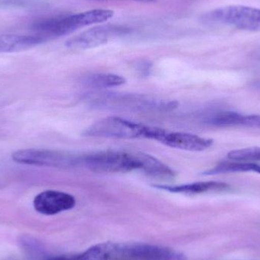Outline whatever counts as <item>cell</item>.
<instances>
[{
  "label": "cell",
  "instance_id": "cell-1",
  "mask_svg": "<svg viewBox=\"0 0 260 260\" xmlns=\"http://www.w3.org/2000/svg\"><path fill=\"white\" fill-rule=\"evenodd\" d=\"M80 164L94 173L114 174L139 170L136 152L108 150L80 156Z\"/></svg>",
  "mask_w": 260,
  "mask_h": 260
},
{
  "label": "cell",
  "instance_id": "cell-2",
  "mask_svg": "<svg viewBox=\"0 0 260 260\" xmlns=\"http://www.w3.org/2000/svg\"><path fill=\"white\" fill-rule=\"evenodd\" d=\"M202 21L208 24L232 25L246 30H260V9L245 6L218 8L204 14Z\"/></svg>",
  "mask_w": 260,
  "mask_h": 260
},
{
  "label": "cell",
  "instance_id": "cell-3",
  "mask_svg": "<svg viewBox=\"0 0 260 260\" xmlns=\"http://www.w3.org/2000/svg\"><path fill=\"white\" fill-rule=\"evenodd\" d=\"M150 126L117 117H107L84 130L88 137L111 139H148Z\"/></svg>",
  "mask_w": 260,
  "mask_h": 260
},
{
  "label": "cell",
  "instance_id": "cell-4",
  "mask_svg": "<svg viewBox=\"0 0 260 260\" xmlns=\"http://www.w3.org/2000/svg\"><path fill=\"white\" fill-rule=\"evenodd\" d=\"M16 163L50 168H68L80 164V156L67 151L57 150L27 149L18 150L12 154Z\"/></svg>",
  "mask_w": 260,
  "mask_h": 260
},
{
  "label": "cell",
  "instance_id": "cell-5",
  "mask_svg": "<svg viewBox=\"0 0 260 260\" xmlns=\"http://www.w3.org/2000/svg\"><path fill=\"white\" fill-rule=\"evenodd\" d=\"M149 139L157 141L167 146L189 151H203L213 145V140L191 133L171 132L151 126Z\"/></svg>",
  "mask_w": 260,
  "mask_h": 260
},
{
  "label": "cell",
  "instance_id": "cell-6",
  "mask_svg": "<svg viewBox=\"0 0 260 260\" xmlns=\"http://www.w3.org/2000/svg\"><path fill=\"white\" fill-rule=\"evenodd\" d=\"M120 259L132 260H186L180 252L149 244H120Z\"/></svg>",
  "mask_w": 260,
  "mask_h": 260
},
{
  "label": "cell",
  "instance_id": "cell-7",
  "mask_svg": "<svg viewBox=\"0 0 260 260\" xmlns=\"http://www.w3.org/2000/svg\"><path fill=\"white\" fill-rule=\"evenodd\" d=\"M126 33H127V29L120 26H99L71 38L66 45L69 48L76 50L94 48L105 44L112 37Z\"/></svg>",
  "mask_w": 260,
  "mask_h": 260
},
{
  "label": "cell",
  "instance_id": "cell-8",
  "mask_svg": "<svg viewBox=\"0 0 260 260\" xmlns=\"http://www.w3.org/2000/svg\"><path fill=\"white\" fill-rule=\"evenodd\" d=\"M33 205L38 213L54 215L73 209L76 200L73 195L67 192L45 190L35 197Z\"/></svg>",
  "mask_w": 260,
  "mask_h": 260
},
{
  "label": "cell",
  "instance_id": "cell-9",
  "mask_svg": "<svg viewBox=\"0 0 260 260\" xmlns=\"http://www.w3.org/2000/svg\"><path fill=\"white\" fill-rule=\"evenodd\" d=\"M205 123L217 127H249L260 129V115H244L235 111H223L207 117Z\"/></svg>",
  "mask_w": 260,
  "mask_h": 260
},
{
  "label": "cell",
  "instance_id": "cell-10",
  "mask_svg": "<svg viewBox=\"0 0 260 260\" xmlns=\"http://www.w3.org/2000/svg\"><path fill=\"white\" fill-rule=\"evenodd\" d=\"M154 187L174 193L197 195V194L219 192L229 190L230 185L219 181H200L188 184L168 186V185H154Z\"/></svg>",
  "mask_w": 260,
  "mask_h": 260
},
{
  "label": "cell",
  "instance_id": "cell-11",
  "mask_svg": "<svg viewBox=\"0 0 260 260\" xmlns=\"http://www.w3.org/2000/svg\"><path fill=\"white\" fill-rule=\"evenodd\" d=\"M139 163V171L151 177L164 180H171L175 177V172L168 165L151 154L136 151Z\"/></svg>",
  "mask_w": 260,
  "mask_h": 260
},
{
  "label": "cell",
  "instance_id": "cell-12",
  "mask_svg": "<svg viewBox=\"0 0 260 260\" xmlns=\"http://www.w3.org/2000/svg\"><path fill=\"white\" fill-rule=\"evenodd\" d=\"M120 244L102 243L92 246L79 255L67 256V260H115L120 259Z\"/></svg>",
  "mask_w": 260,
  "mask_h": 260
},
{
  "label": "cell",
  "instance_id": "cell-13",
  "mask_svg": "<svg viewBox=\"0 0 260 260\" xmlns=\"http://www.w3.org/2000/svg\"><path fill=\"white\" fill-rule=\"evenodd\" d=\"M44 42L37 35H0V53L22 51Z\"/></svg>",
  "mask_w": 260,
  "mask_h": 260
},
{
  "label": "cell",
  "instance_id": "cell-14",
  "mask_svg": "<svg viewBox=\"0 0 260 260\" xmlns=\"http://www.w3.org/2000/svg\"><path fill=\"white\" fill-rule=\"evenodd\" d=\"M256 172L260 174V165L251 161H224L218 164L212 169L203 173V175L210 176L228 173Z\"/></svg>",
  "mask_w": 260,
  "mask_h": 260
},
{
  "label": "cell",
  "instance_id": "cell-15",
  "mask_svg": "<svg viewBox=\"0 0 260 260\" xmlns=\"http://www.w3.org/2000/svg\"><path fill=\"white\" fill-rule=\"evenodd\" d=\"M123 76L111 73H97L89 75L82 79V83L91 88H106L120 86L126 83Z\"/></svg>",
  "mask_w": 260,
  "mask_h": 260
},
{
  "label": "cell",
  "instance_id": "cell-16",
  "mask_svg": "<svg viewBox=\"0 0 260 260\" xmlns=\"http://www.w3.org/2000/svg\"><path fill=\"white\" fill-rule=\"evenodd\" d=\"M228 157L240 161H260V147L233 150L228 154Z\"/></svg>",
  "mask_w": 260,
  "mask_h": 260
},
{
  "label": "cell",
  "instance_id": "cell-17",
  "mask_svg": "<svg viewBox=\"0 0 260 260\" xmlns=\"http://www.w3.org/2000/svg\"><path fill=\"white\" fill-rule=\"evenodd\" d=\"M135 1L144 2V3H153L157 0H135Z\"/></svg>",
  "mask_w": 260,
  "mask_h": 260
},
{
  "label": "cell",
  "instance_id": "cell-18",
  "mask_svg": "<svg viewBox=\"0 0 260 260\" xmlns=\"http://www.w3.org/2000/svg\"><path fill=\"white\" fill-rule=\"evenodd\" d=\"M256 86H257V88H260V82H259V83H258L257 85H256Z\"/></svg>",
  "mask_w": 260,
  "mask_h": 260
}]
</instances>
